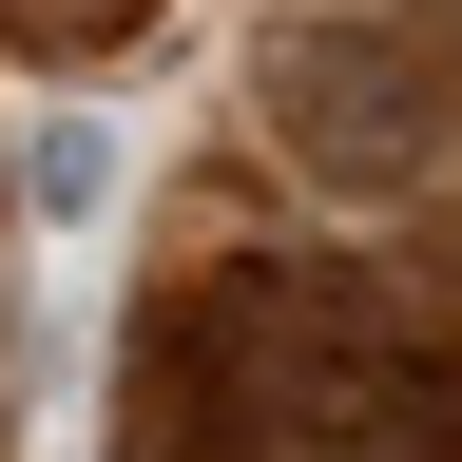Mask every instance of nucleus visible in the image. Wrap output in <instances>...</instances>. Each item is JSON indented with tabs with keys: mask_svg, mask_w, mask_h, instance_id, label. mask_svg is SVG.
<instances>
[{
	"mask_svg": "<svg viewBox=\"0 0 462 462\" xmlns=\"http://www.w3.org/2000/svg\"><path fill=\"white\" fill-rule=\"evenodd\" d=\"M135 462H462V346L346 270H231L154 328Z\"/></svg>",
	"mask_w": 462,
	"mask_h": 462,
	"instance_id": "obj_1",
	"label": "nucleus"
}]
</instances>
